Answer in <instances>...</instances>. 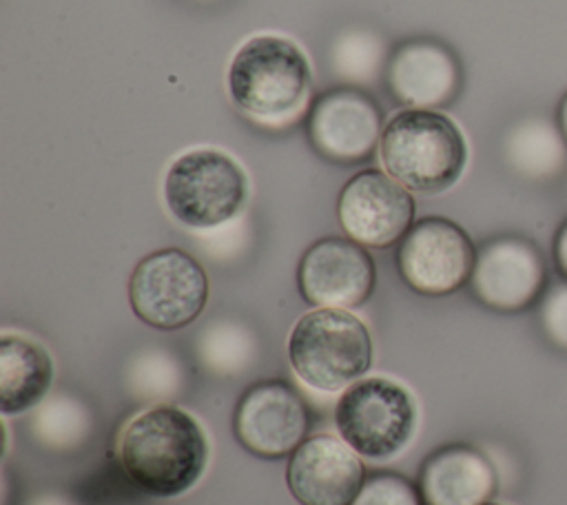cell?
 <instances>
[{
  "mask_svg": "<svg viewBox=\"0 0 567 505\" xmlns=\"http://www.w3.org/2000/svg\"><path fill=\"white\" fill-rule=\"evenodd\" d=\"M117 454L124 474L140 492L173 498L202 478L208 463V439L186 410L155 405L126 423Z\"/></svg>",
  "mask_w": 567,
  "mask_h": 505,
  "instance_id": "obj_1",
  "label": "cell"
},
{
  "mask_svg": "<svg viewBox=\"0 0 567 505\" xmlns=\"http://www.w3.org/2000/svg\"><path fill=\"white\" fill-rule=\"evenodd\" d=\"M226 84L230 100L248 117L259 124H284L310 104L312 69L295 40L259 33L235 51Z\"/></svg>",
  "mask_w": 567,
  "mask_h": 505,
  "instance_id": "obj_2",
  "label": "cell"
},
{
  "mask_svg": "<svg viewBox=\"0 0 567 505\" xmlns=\"http://www.w3.org/2000/svg\"><path fill=\"white\" fill-rule=\"evenodd\" d=\"M467 142L458 124L436 109H401L385 120L379 157L388 175L408 190L436 195L452 188L467 166Z\"/></svg>",
  "mask_w": 567,
  "mask_h": 505,
  "instance_id": "obj_3",
  "label": "cell"
},
{
  "mask_svg": "<svg viewBox=\"0 0 567 505\" xmlns=\"http://www.w3.org/2000/svg\"><path fill=\"white\" fill-rule=\"evenodd\" d=\"M295 374L319 392H339L372 368V337L343 308H315L297 319L288 337Z\"/></svg>",
  "mask_w": 567,
  "mask_h": 505,
  "instance_id": "obj_4",
  "label": "cell"
},
{
  "mask_svg": "<svg viewBox=\"0 0 567 505\" xmlns=\"http://www.w3.org/2000/svg\"><path fill=\"white\" fill-rule=\"evenodd\" d=\"M248 177L226 151L197 146L177 155L164 175L168 213L188 228H215L244 206Z\"/></svg>",
  "mask_w": 567,
  "mask_h": 505,
  "instance_id": "obj_5",
  "label": "cell"
},
{
  "mask_svg": "<svg viewBox=\"0 0 567 505\" xmlns=\"http://www.w3.org/2000/svg\"><path fill=\"white\" fill-rule=\"evenodd\" d=\"M334 425L359 456L385 461L412 441L416 403L401 383L388 377H365L339 396Z\"/></svg>",
  "mask_w": 567,
  "mask_h": 505,
  "instance_id": "obj_6",
  "label": "cell"
},
{
  "mask_svg": "<svg viewBox=\"0 0 567 505\" xmlns=\"http://www.w3.org/2000/svg\"><path fill=\"white\" fill-rule=\"evenodd\" d=\"M204 266L182 248H159L142 257L128 279L133 315L157 330L193 323L208 301Z\"/></svg>",
  "mask_w": 567,
  "mask_h": 505,
  "instance_id": "obj_7",
  "label": "cell"
},
{
  "mask_svg": "<svg viewBox=\"0 0 567 505\" xmlns=\"http://www.w3.org/2000/svg\"><path fill=\"white\" fill-rule=\"evenodd\" d=\"M385 126L383 109L372 93L337 84L310 100L303 128L317 155L334 164H361L379 151Z\"/></svg>",
  "mask_w": 567,
  "mask_h": 505,
  "instance_id": "obj_8",
  "label": "cell"
},
{
  "mask_svg": "<svg viewBox=\"0 0 567 505\" xmlns=\"http://www.w3.org/2000/svg\"><path fill=\"white\" fill-rule=\"evenodd\" d=\"M476 246L456 221L439 215L412 224L396 248L401 279L419 295L445 297L470 284Z\"/></svg>",
  "mask_w": 567,
  "mask_h": 505,
  "instance_id": "obj_9",
  "label": "cell"
},
{
  "mask_svg": "<svg viewBox=\"0 0 567 505\" xmlns=\"http://www.w3.org/2000/svg\"><path fill=\"white\" fill-rule=\"evenodd\" d=\"M310 412L299 392L281 379H261L248 385L233 410L237 443L268 461L290 456L306 439Z\"/></svg>",
  "mask_w": 567,
  "mask_h": 505,
  "instance_id": "obj_10",
  "label": "cell"
},
{
  "mask_svg": "<svg viewBox=\"0 0 567 505\" xmlns=\"http://www.w3.org/2000/svg\"><path fill=\"white\" fill-rule=\"evenodd\" d=\"M377 286V266L365 246L328 235L312 241L297 266V288L312 308H359Z\"/></svg>",
  "mask_w": 567,
  "mask_h": 505,
  "instance_id": "obj_11",
  "label": "cell"
},
{
  "mask_svg": "<svg viewBox=\"0 0 567 505\" xmlns=\"http://www.w3.org/2000/svg\"><path fill=\"white\" fill-rule=\"evenodd\" d=\"M414 197L379 168L354 173L339 190L337 219L343 233L368 248H388L414 224Z\"/></svg>",
  "mask_w": 567,
  "mask_h": 505,
  "instance_id": "obj_12",
  "label": "cell"
},
{
  "mask_svg": "<svg viewBox=\"0 0 567 505\" xmlns=\"http://www.w3.org/2000/svg\"><path fill=\"white\" fill-rule=\"evenodd\" d=\"M545 275V261L534 241L501 235L476 250L470 288L483 306L498 312H518L540 297Z\"/></svg>",
  "mask_w": 567,
  "mask_h": 505,
  "instance_id": "obj_13",
  "label": "cell"
},
{
  "mask_svg": "<svg viewBox=\"0 0 567 505\" xmlns=\"http://www.w3.org/2000/svg\"><path fill=\"white\" fill-rule=\"evenodd\" d=\"M363 483V461L334 434L303 439L286 465V485L299 505H352Z\"/></svg>",
  "mask_w": 567,
  "mask_h": 505,
  "instance_id": "obj_14",
  "label": "cell"
},
{
  "mask_svg": "<svg viewBox=\"0 0 567 505\" xmlns=\"http://www.w3.org/2000/svg\"><path fill=\"white\" fill-rule=\"evenodd\" d=\"M390 95L408 109L447 106L461 91V62L434 38L414 35L399 42L383 71Z\"/></svg>",
  "mask_w": 567,
  "mask_h": 505,
  "instance_id": "obj_15",
  "label": "cell"
},
{
  "mask_svg": "<svg viewBox=\"0 0 567 505\" xmlns=\"http://www.w3.org/2000/svg\"><path fill=\"white\" fill-rule=\"evenodd\" d=\"M496 487L492 461L463 443L436 447L419 470V492L425 505H483L492 501Z\"/></svg>",
  "mask_w": 567,
  "mask_h": 505,
  "instance_id": "obj_16",
  "label": "cell"
},
{
  "mask_svg": "<svg viewBox=\"0 0 567 505\" xmlns=\"http://www.w3.org/2000/svg\"><path fill=\"white\" fill-rule=\"evenodd\" d=\"M53 383V359L22 334L0 337V410L4 416L35 408Z\"/></svg>",
  "mask_w": 567,
  "mask_h": 505,
  "instance_id": "obj_17",
  "label": "cell"
},
{
  "mask_svg": "<svg viewBox=\"0 0 567 505\" xmlns=\"http://www.w3.org/2000/svg\"><path fill=\"white\" fill-rule=\"evenodd\" d=\"M505 157L509 166L534 179L554 177L567 164V142L558 128L547 120H523L505 140Z\"/></svg>",
  "mask_w": 567,
  "mask_h": 505,
  "instance_id": "obj_18",
  "label": "cell"
},
{
  "mask_svg": "<svg viewBox=\"0 0 567 505\" xmlns=\"http://www.w3.org/2000/svg\"><path fill=\"white\" fill-rule=\"evenodd\" d=\"M334 60V73L348 78V84L359 86L357 82H370L377 78V73L385 71V47L383 40L377 35H346L341 40H334L332 49Z\"/></svg>",
  "mask_w": 567,
  "mask_h": 505,
  "instance_id": "obj_19",
  "label": "cell"
},
{
  "mask_svg": "<svg viewBox=\"0 0 567 505\" xmlns=\"http://www.w3.org/2000/svg\"><path fill=\"white\" fill-rule=\"evenodd\" d=\"M352 505H425L419 485L396 472H377L365 478Z\"/></svg>",
  "mask_w": 567,
  "mask_h": 505,
  "instance_id": "obj_20",
  "label": "cell"
},
{
  "mask_svg": "<svg viewBox=\"0 0 567 505\" xmlns=\"http://www.w3.org/2000/svg\"><path fill=\"white\" fill-rule=\"evenodd\" d=\"M543 326L554 343L567 348V284L554 286L543 301Z\"/></svg>",
  "mask_w": 567,
  "mask_h": 505,
  "instance_id": "obj_21",
  "label": "cell"
},
{
  "mask_svg": "<svg viewBox=\"0 0 567 505\" xmlns=\"http://www.w3.org/2000/svg\"><path fill=\"white\" fill-rule=\"evenodd\" d=\"M554 264L560 277L567 281V219L558 226L554 235Z\"/></svg>",
  "mask_w": 567,
  "mask_h": 505,
  "instance_id": "obj_22",
  "label": "cell"
},
{
  "mask_svg": "<svg viewBox=\"0 0 567 505\" xmlns=\"http://www.w3.org/2000/svg\"><path fill=\"white\" fill-rule=\"evenodd\" d=\"M556 117H558V128H560V133H563V137H565V142H567V93L560 97V102H558V113H556Z\"/></svg>",
  "mask_w": 567,
  "mask_h": 505,
  "instance_id": "obj_23",
  "label": "cell"
},
{
  "mask_svg": "<svg viewBox=\"0 0 567 505\" xmlns=\"http://www.w3.org/2000/svg\"><path fill=\"white\" fill-rule=\"evenodd\" d=\"M483 505H505V503H496V501H487V503H483Z\"/></svg>",
  "mask_w": 567,
  "mask_h": 505,
  "instance_id": "obj_24",
  "label": "cell"
}]
</instances>
